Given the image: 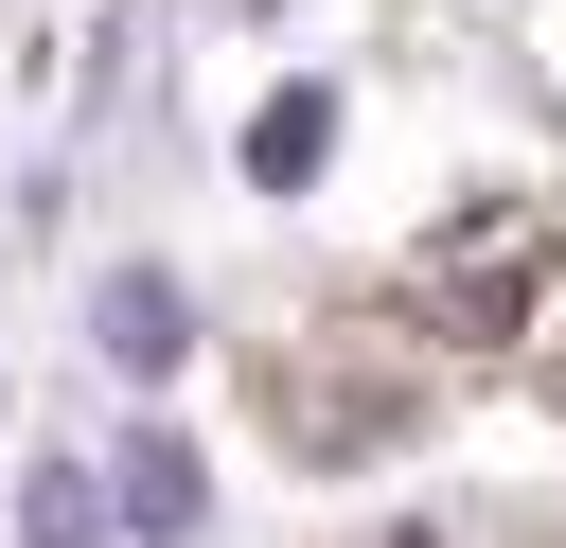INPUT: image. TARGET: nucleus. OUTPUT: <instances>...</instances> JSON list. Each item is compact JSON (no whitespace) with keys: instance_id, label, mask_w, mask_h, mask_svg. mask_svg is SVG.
I'll return each mask as SVG.
<instances>
[{"instance_id":"7ed1b4c3","label":"nucleus","mask_w":566,"mask_h":548,"mask_svg":"<svg viewBox=\"0 0 566 548\" xmlns=\"http://www.w3.org/2000/svg\"><path fill=\"white\" fill-rule=\"evenodd\" d=\"M106 530H124V513H106L88 460H35V477H18V548H106Z\"/></svg>"},{"instance_id":"20e7f679","label":"nucleus","mask_w":566,"mask_h":548,"mask_svg":"<svg viewBox=\"0 0 566 548\" xmlns=\"http://www.w3.org/2000/svg\"><path fill=\"white\" fill-rule=\"evenodd\" d=\"M318 141H336V88H283V106L248 124V177H265V194H301V177H318Z\"/></svg>"},{"instance_id":"f03ea898","label":"nucleus","mask_w":566,"mask_h":548,"mask_svg":"<svg viewBox=\"0 0 566 548\" xmlns=\"http://www.w3.org/2000/svg\"><path fill=\"white\" fill-rule=\"evenodd\" d=\"M106 513H124L142 548H177V530L212 513V477H195V442H159V424H124V477H106Z\"/></svg>"},{"instance_id":"f257e3e1","label":"nucleus","mask_w":566,"mask_h":548,"mask_svg":"<svg viewBox=\"0 0 566 548\" xmlns=\"http://www.w3.org/2000/svg\"><path fill=\"white\" fill-rule=\"evenodd\" d=\"M88 336H106V371H177V354H195V283H177V265H106Z\"/></svg>"}]
</instances>
